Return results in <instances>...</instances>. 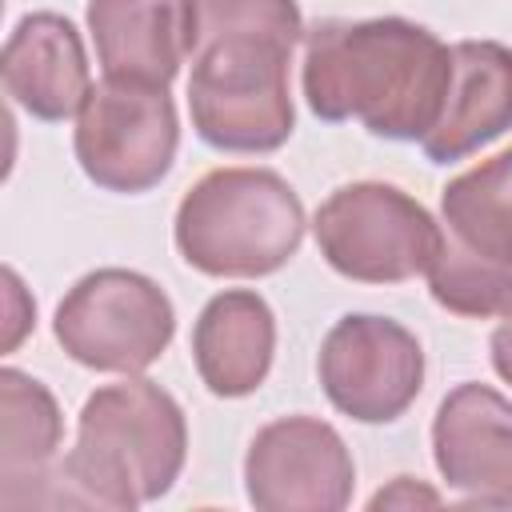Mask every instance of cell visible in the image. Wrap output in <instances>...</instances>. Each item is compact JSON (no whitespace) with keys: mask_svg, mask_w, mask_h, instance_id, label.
<instances>
[{"mask_svg":"<svg viewBox=\"0 0 512 512\" xmlns=\"http://www.w3.org/2000/svg\"><path fill=\"white\" fill-rule=\"evenodd\" d=\"M440 216L460 244L512 264V148L448 180L440 192Z\"/></svg>","mask_w":512,"mask_h":512,"instance_id":"obj_16","label":"cell"},{"mask_svg":"<svg viewBox=\"0 0 512 512\" xmlns=\"http://www.w3.org/2000/svg\"><path fill=\"white\" fill-rule=\"evenodd\" d=\"M292 44L268 36H216L192 48L188 112L216 152H276L296 128L288 92Z\"/></svg>","mask_w":512,"mask_h":512,"instance_id":"obj_4","label":"cell"},{"mask_svg":"<svg viewBox=\"0 0 512 512\" xmlns=\"http://www.w3.org/2000/svg\"><path fill=\"white\" fill-rule=\"evenodd\" d=\"M352 484L356 464L344 436L316 416L264 424L244 456V492L260 512H340Z\"/></svg>","mask_w":512,"mask_h":512,"instance_id":"obj_9","label":"cell"},{"mask_svg":"<svg viewBox=\"0 0 512 512\" xmlns=\"http://www.w3.org/2000/svg\"><path fill=\"white\" fill-rule=\"evenodd\" d=\"M512 128V48L500 40L452 44V80L432 132L420 140L432 164H456Z\"/></svg>","mask_w":512,"mask_h":512,"instance_id":"obj_13","label":"cell"},{"mask_svg":"<svg viewBox=\"0 0 512 512\" xmlns=\"http://www.w3.org/2000/svg\"><path fill=\"white\" fill-rule=\"evenodd\" d=\"M84 176L120 196L156 188L180 148V120L168 88L104 76L92 84L72 132Z\"/></svg>","mask_w":512,"mask_h":512,"instance_id":"obj_7","label":"cell"},{"mask_svg":"<svg viewBox=\"0 0 512 512\" xmlns=\"http://www.w3.org/2000/svg\"><path fill=\"white\" fill-rule=\"evenodd\" d=\"M432 460L468 504L512 508V400L488 384H456L432 420Z\"/></svg>","mask_w":512,"mask_h":512,"instance_id":"obj_10","label":"cell"},{"mask_svg":"<svg viewBox=\"0 0 512 512\" xmlns=\"http://www.w3.org/2000/svg\"><path fill=\"white\" fill-rule=\"evenodd\" d=\"M188 456L184 408L144 376L96 388L76 420V444L56 460L16 508H112L160 500Z\"/></svg>","mask_w":512,"mask_h":512,"instance_id":"obj_2","label":"cell"},{"mask_svg":"<svg viewBox=\"0 0 512 512\" xmlns=\"http://www.w3.org/2000/svg\"><path fill=\"white\" fill-rule=\"evenodd\" d=\"M304 204L272 168H216L176 208V248L204 276L256 280L280 272L304 240Z\"/></svg>","mask_w":512,"mask_h":512,"instance_id":"obj_3","label":"cell"},{"mask_svg":"<svg viewBox=\"0 0 512 512\" xmlns=\"http://www.w3.org/2000/svg\"><path fill=\"white\" fill-rule=\"evenodd\" d=\"M56 344L92 372L136 376L152 368L176 332L168 292L132 268H96L80 276L52 320Z\"/></svg>","mask_w":512,"mask_h":512,"instance_id":"obj_6","label":"cell"},{"mask_svg":"<svg viewBox=\"0 0 512 512\" xmlns=\"http://www.w3.org/2000/svg\"><path fill=\"white\" fill-rule=\"evenodd\" d=\"M196 12V40H216V36H268L284 44L304 40V16L296 0H192Z\"/></svg>","mask_w":512,"mask_h":512,"instance_id":"obj_18","label":"cell"},{"mask_svg":"<svg viewBox=\"0 0 512 512\" xmlns=\"http://www.w3.org/2000/svg\"><path fill=\"white\" fill-rule=\"evenodd\" d=\"M64 420L56 396L20 368H0V508L16 500L56 464Z\"/></svg>","mask_w":512,"mask_h":512,"instance_id":"obj_15","label":"cell"},{"mask_svg":"<svg viewBox=\"0 0 512 512\" xmlns=\"http://www.w3.org/2000/svg\"><path fill=\"white\" fill-rule=\"evenodd\" d=\"M452 80V48L416 20H316L304 28V100L312 116L360 120L384 140H424Z\"/></svg>","mask_w":512,"mask_h":512,"instance_id":"obj_1","label":"cell"},{"mask_svg":"<svg viewBox=\"0 0 512 512\" xmlns=\"http://www.w3.org/2000/svg\"><path fill=\"white\" fill-rule=\"evenodd\" d=\"M488 352H492V368L504 384H512V312H504V320L496 324L492 340H488Z\"/></svg>","mask_w":512,"mask_h":512,"instance_id":"obj_20","label":"cell"},{"mask_svg":"<svg viewBox=\"0 0 512 512\" xmlns=\"http://www.w3.org/2000/svg\"><path fill=\"white\" fill-rule=\"evenodd\" d=\"M428 292L440 308L472 320L512 312V264H500L468 244H460L448 228L436 260L428 264Z\"/></svg>","mask_w":512,"mask_h":512,"instance_id":"obj_17","label":"cell"},{"mask_svg":"<svg viewBox=\"0 0 512 512\" xmlns=\"http://www.w3.org/2000/svg\"><path fill=\"white\" fill-rule=\"evenodd\" d=\"M4 92L36 120H68L92 92V72L76 24L60 12H28L4 40Z\"/></svg>","mask_w":512,"mask_h":512,"instance_id":"obj_11","label":"cell"},{"mask_svg":"<svg viewBox=\"0 0 512 512\" xmlns=\"http://www.w3.org/2000/svg\"><path fill=\"white\" fill-rule=\"evenodd\" d=\"M88 32L96 60L112 80L168 88L192 56V0H88Z\"/></svg>","mask_w":512,"mask_h":512,"instance_id":"obj_12","label":"cell"},{"mask_svg":"<svg viewBox=\"0 0 512 512\" xmlns=\"http://www.w3.org/2000/svg\"><path fill=\"white\" fill-rule=\"evenodd\" d=\"M316 376L336 412L360 424H392L424 388V348L400 320L348 312L328 328Z\"/></svg>","mask_w":512,"mask_h":512,"instance_id":"obj_8","label":"cell"},{"mask_svg":"<svg viewBox=\"0 0 512 512\" xmlns=\"http://www.w3.org/2000/svg\"><path fill=\"white\" fill-rule=\"evenodd\" d=\"M416 504H440V492L416 484L412 476H396L388 488H380L368 500V508H416Z\"/></svg>","mask_w":512,"mask_h":512,"instance_id":"obj_19","label":"cell"},{"mask_svg":"<svg viewBox=\"0 0 512 512\" xmlns=\"http://www.w3.org/2000/svg\"><path fill=\"white\" fill-rule=\"evenodd\" d=\"M276 356V316L260 292H216L192 328V360L212 396H252Z\"/></svg>","mask_w":512,"mask_h":512,"instance_id":"obj_14","label":"cell"},{"mask_svg":"<svg viewBox=\"0 0 512 512\" xmlns=\"http://www.w3.org/2000/svg\"><path fill=\"white\" fill-rule=\"evenodd\" d=\"M312 232L328 268L360 284H404L428 272L444 240L432 212L384 180L336 188L316 208Z\"/></svg>","mask_w":512,"mask_h":512,"instance_id":"obj_5","label":"cell"}]
</instances>
